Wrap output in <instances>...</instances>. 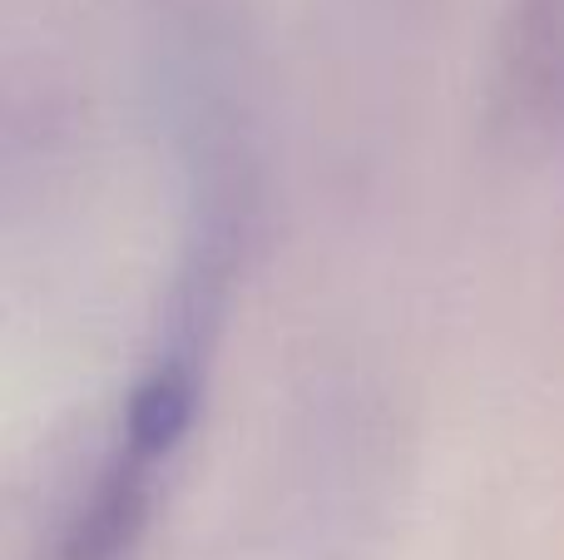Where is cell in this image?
Masks as SVG:
<instances>
[{"label":"cell","instance_id":"obj_1","mask_svg":"<svg viewBox=\"0 0 564 560\" xmlns=\"http://www.w3.org/2000/svg\"><path fill=\"white\" fill-rule=\"evenodd\" d=\"M500 95L520 125L564 119V0H510L500 35Z\"/></svg>","mask_w":564,"mask_h":560}]
</instances>
